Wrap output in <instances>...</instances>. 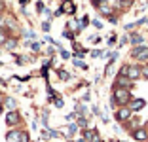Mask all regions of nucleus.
<instances>
[{
    "label": "nucleus",
    "mask_w": 148,
    "mask_h": 142,
    "mask_svg": "<svg viewBox=\"0 0 148 142\" xmlns=\"http://www.w3.org/2000/svg\"><path fill=\"white\" fill-rule=\"evenodd\" d=\"M129 100H131L129 89H125V87H116V89H114L112 104H127Z\"/></svg>",
    "instance_id": "f257e3e1"
},
{
    "label": "nucleus",
    "mask_w": 148,
    "mask_h": 142,
    "mask_svg": "<svg viewBox=\"0 0 148 142\" xmlns=\"http://www.w3.org/2000/svg\"><path fill=\"white\" fill-rule=\"evenodd\" d=\"M131 55L135 57L137 61H148V47L146 46H137Z\"/></svg>",
    "instance_id": "f03ea898"
},
{
    "label": "nucleus",
    "mask_w": 148,
    "mask_h": 142,
    "mask_svg": "<svg viewBox=\"0 0 148 142\" xmlns=\"http://www.w3.org/2000/svg\"><path fill=\"white\" fill-rule=\"evenodd\" d=\"M129 116H131V108H120V110L116 112V119H118V121L129 119Z\"/></svg>",
    "instance_id": "7ed1b4c3"
},
{
    "label": "nucleus",
    "mask_w": 148,
    "mask_h": 142,
    "mask_svg": "<svg viewBox=\"0 0 148 142\" xmlns=\"http://www.w3.org/2000/svg\"><path fill=\"white\" fill-rule=\"evenodd\" d=\"M21 137H23V131H10L6 134V140L8 142H21Z\"/></svg>",
    "instance_id": "20e7f679"
},
{
    "label": "nucleus",
    "mask_w": 148,
    "mask_h": 142,
    "mask_svg": "<svg viewBox=\"0 0 148 142\" xmlns=\"http://www.w3.org/2000/svg\"><path fill=\"white\" fill-rule=\"evenodd\" d=\"M76 10L72 0H63V6H61V13H72Z\"/></svg>",
    "instance_id": "39448f33"
},
{
    "label": "nucleus",
    "mask_w": 148,
    "mask_h": 142,
    "mask_svg": "<svg viewBox=\"0 0 148 142\" xmlns=\"http://www.w3.org/2000/svg\"><path fill=\"white\" fill-rule=\"evenodd\" d=\"M140 68H137V66H129V70H127V76H129V80H137V78H140Z\"/></svg>",
    "instance_id": "423d86ee"
},
{
    "label": "nucleus",
    "mask_w": 148,
    "mask_h": 142,
    "mask_svg": "<svg viewBox=\"0 0 148 142\" xmlns=\"http://www.w3.org/2000/svg\"><path fill=\"white\" fill-rule=\"evenodd\" d=\"M133 138L135 140H148V133L144 129H137V131H133Z\"/></svg>",
    "instance_id": "0eeeda50"
},
{
    "label": "nucleus",
    "mask_w": 148,
    "mask_h": 142,
    "mask_svg": "<svg viewBox=\"0 0 148 142\" xmlns=\"http://www.w3.org/2000/svg\"><path fill=\"white\" fill-rule=\"evenodd\" d=\"M144 104H146V102H144L143 99H135L133 102H131V112H133V110H135V112L143 110V108H144Z\"/></svg>",
    "instance_id": "6e6552de"
},
{
    "label": "nucleus",
    "mask_w": 148,
    "mask_h": 142,
    "mask_svg": "<svg viewBox=\"0 0 148 142\" xmlns=\"http://www.w3.org/2000/svg\"><path fill=\"white\" fill-rule=\"evenodd\" d=\"M17 121H19V116L15 112H10L8 116H6V123L8 125H13V123H17Z\"/></svg>",
    "instance_id": "1a4fd4ad"
},
{
    "label": "nucleus",
    "mask_w": 148,
    "mask_h": 142,
    "mask_svg": "<svg viewBox=\"0 0 148 142\" xmlns=\"http://www.w3.org/2000/svg\"><path fill=\"white\" fill-rule=\"evenodd\" d=\"M131 44H133V46H139V44H143V36H139V34H133L131 36Z\"/></svg>",
    "instance_id": "9d476101"
},
{
    "label": "nucleus",
    "mask_w": 148,
    "mask_h": 142,
    "mask_svg": "<svg viewBox=\"0 0 148 142\" xmlns=\"http://www.w3.org/2000/svg\"><path fill=\"white\" fill-rule=\"evenodd\" d=\"M15 47V40H8L6 42V49H13Z\"/></svg>",
    "instance_id": "9b49d317"
},
{
    "label": "nucleus",
    "mask_w": 148,
    "mask_h": 142,
    "mask_svg": "<svg viewBox=\"0 0 148 142\" xmlns=\"http://www.w3.org/2000/svg\"><path fill=\"white\" fill-rule=\"evenodd\" d=\"M76 131H78V125H70L69 127V134H74Z\"/></svg>",
    "instance_id": "f8f14e48"
},
{
    "label": "nucleus",
    "mask_w": 148,
    "mask_h": 142,
    "mask_svg": "<svg viewBox=\"0 0 148 142\" xmlns=\"http://www.w3.org/2000/svg\"><path fill=\"white\" fill-rule=\"evenodd\" d=\"M4 44H6V34L0 32V46H4Z\"/></svg>",
    "instance_id": "ddd939ff"
},
{
    "label": "nucleus",
    "mask_w": 148,
    "mask_h": 142,
    "mask_svg": "<svg viewBox=\"0 0 148 142\" xmlns=\"http://www.w3.org/2000/svg\"><path fill=\"white\" fill-rule=\"evenodd\" d=\"M74 65L80 66V68H86V63H82V61H74Z\"/></svg>",
    "instance_id": "4468645a"
},
{
    "label": "nucleus",
    "mask_w": 148,
    "mask_h": 142,
    "mask_svg": "<svg viewBox=\"0 0 148 142\" xmlns=\"http://www.w3.org/2000/svg\"><path fill=\"white\" fill-rule=\"evenodd\" d=\"M63 104H65V102H63L61 99H55V106H57V108H63Z\"/></svg>",
    "instance_id": "2eb2a0df"
},
{
    "label": "nucleus",
    "mask_w": 148,
    "mask_h": 142,
    "mask_svg": "<svg viewBox=\"0 0 148 142\" xmlns=\"http://www.w3.org/2000/svg\"><path fill=\"white\" fill-rule=\"evenodd\" d=\"M8 106L10 108H15V100H13V99H8Z\"/></svg>",
    "instance_id": "dca6fc26"
},
{
    "label": "nucleus",
    "mask_w": 148,
    "mask_h": 142,
    "mask_svg": "<svg viewBox=\"0 0 148 142\" xmlns=\"http://www.w3.org/2000/svg\"><path fill=\"white\" fill-rule=\"evenodd\" d=\"M59 76H61L63 80H69V74H66V72H63V70H61V72H59Z\"/></svg>",
    "instance_id": "f3484780"
},
{
    "label": "nucleus",
    "mask_w": 148,
    "mask_h": 142,
    "mask_svg": "<svg viewBox=\"0 0 148 142\" xmlns=\"http://www.w3.org/2000/svg\"><path fill=\"white\" fill-rule=\"evenodd\" d=\"M42 29H44V30H49V23L46 21V23H44V25H42Z\"/></svg>",
    "instance_id": "a211bd4d"
},
{
    "label": "nucleus",
    "mask_w": 148,
    "mask_h": 142,
    "mask_svg": "<svg viewBox=\"0 0 148 142\" xmlns=\"http://www.w3.org/2000/svg\"><path fill=\"white\" fill-rule=\"evenodd\" d=\"M2 23H4V19H2V17H0V27H2Z\"/></svg>",
    "instance_id": "6ab92c4d"
},
{
    "label": "nucleus",
    "mask_w": 148,
    "mask_h": 142,
    "mask_svg": "<svg viewBox=\"0 0 148 142\" xmlns=\"http://www.w3.org/2000/svg\"><path fill=\"white\" fill-rule=\"evenodd\" d=\"M0 104H2V95H0Z\"/></svg>",
    "instance_id": "aec40b11"
},
{
    "label": "nucleus",
    "mask_w": 148,
    "mask_h": 142,
    "mask_svg": "<svg viewBox=\"0 0 148 142\" xmlns=\"http://www.w3.org/2000/svg\"><path fill=\"white\" fill-rule=\"evenodd\" d=\"M0 114H2V108H0Z\"/></svg>",
    "instance_id": "412c9836"
}]
</instances>
